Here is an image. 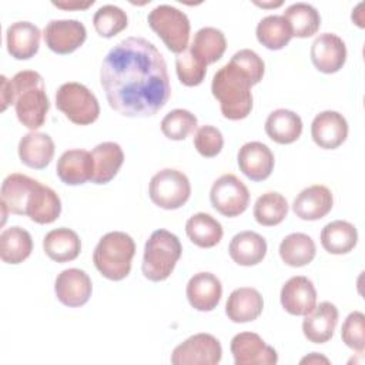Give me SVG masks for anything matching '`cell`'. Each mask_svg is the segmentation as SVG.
<instances>
[{"mask_svg": "<svg viewBox=\"0 0 365 365\" xmlns=\"http://www.w3.org/2000/svg\"><path fill=\"white\" fill-rule=\"evenodd\" d=\"M341 338L342 342L356 351V352H364L365 349V315L361 311H354L351 312L341 329Z\"/></svg>", "mask_w": 365, "mask_h": 365, "instance_id": "cell-42", "label": "cell"}, {"mask_svg": "<svg viewBox=\"0 0 365 365\" xmlns=\"http://www.w3.org/2000/svg\"><path fill=\"white\" fill-rule=\"evenodd\" d=\"M185 295L194 309L208 312L220 304L222 285L212 272H197L190 278Z\"/></svg>", "mask_w": 365, "mask_h": 365, "instance_id": "cell-19", "label": "cell"}, {"mask_svg": "<svg viewBox=\"0 0 365 365\" xmlns=\"http://www.w3.org/2000/svg\"><path fill=\"white\" fill-rule=\"evenodd\" d=\"M321 245L322 248L335 255H342L351 252L358 242V231L354 224L335 220L328 222L321 231Z\"/></svg>", "mask_w": 365, "mask_h": 365, "instance_id": "cell-31", "label": "cell"}, {"mask_svg": "<svg viewBox=\"0 0 365 365\" xmlns=\"http://www.w3.org/2000/svg\"><path fill=\"white\" fill-rule=\"evenodd\" d=\"M54 292L63 305L77 308L88 302L93 292V284L86 271L67 268L57 275Z\"/></svg>", "mask_w": 365, "mask_h": 365, "instance_id": "cell-13", "label": "cell"}, {"mask_svg": "<svg viewBox=\"0 0 365 365\" xmlns=\"http://www.w3.org/2000/svg\"><path fill=\"white\" fill-rule=\"evenodd\" d=\"M282 17L288 21L292 31V37H311L319 30L321 26L319 11L314 6L302 1L288 6Z\"/></svg>", "mask_w": 365, "mask_h": 365, "instance_id": "cell-36", "label": "cell"}, {"mask_svg": "<svg viewBox=\"0 0 365 365\" xmlns=\"http://www.w3.org/2000/svg\"><path fill=\"white\" fill-rule=\"evenodd\" d=\"M222 356L220 341L205 332L191 335L177 345L171 354L174 365H217Z\"/></svg>", "mask_w": 365, "mask_h": 365, "instance_id": "cell-10", "label": "cell"}, {"mask_svg": "<svg viewBox=\"0 0 365 365\" xmlns=\"http://www.w3.org/2000/svg\"><path fill=\"white\" fill-rule=\"evenodd\" d=\"M194 147L205 158L218 155L224 147L222 133L214 125H202L194 134Z\"/></svg>", "mask_w": 365, "mask_h": 365, "instance_id": "cell-43", "label": "cell"}, {"mask_svg": "<svg viewBox=\"0 0 365 365\" xmlns=\"http://www.w3.org/2000/svg\"><path fill=\"white\" fill-rule=\"evenodd\" d=\"M237 161L241 173L251 181L267 180L275 164V158L268 145L261 141L245 143L237 154Z\"/></svg>", "mask_w": 365, "mask_h": 365, "instance_id": "cell-17", "label": "cell"}, {"mask_svg": "<svg viewBox=\"0 0 365 365\" xmlns=\"http://www.w3.org/2000/svg\"><path fill=\"white\" fill-rule=\"evenodd\" d=\"M61 214V200L58 194L41 182L34 187L26 208V215L37 224H51Z\"/></svg>", "mask_w": 365, "mask_h": 365, "instance_id": "cell-27", "label": "cell"}, {"mask_svg": "<svg viewBox=\"0 0 365 365\" xmlns=\"http://www.w3.org/2000/svg\"><path fill=\"white\" fill-rule=\"evenodd\" d=\"M17 151L19 158L24 165L34 170H43L54 157V141L46 133L30 131L21 137Z\"/></svg>", "mask_w": 365, "mask_h": 365, "instance_id": "cell-23", "label": "cell"}, {"mask_svg": "<svg viewBox=\"0 0 365 365\" xmlns=\"http://www.w3.org/2000/svg\"><path fill=\"white\" fill-rule=\"evenodd\" d=\"M252 83L235 66L227 63L212 77L211 91L220 103L222 115L228 120H242L252 110Z\"/></svg>", "mask_w": 365, "mask_h": 365, "instance_id": "cell-3", "label": "cell"}, {"mask_svg": "<svg viewBox=\"0 0 365 365\" xmlns=\"http://www.w3.org/2000/svg\"><path fill=\"white\" fill-rule=\"evenodd\" d=\"M148 195L157 207L177 210L188 201L191 195V184L182 171L164 168L151 177Z\"/></svg>", "mask_w": 365, "mask_h": 365, "instance_id": "cell-8", "label": "cell"}, {"mask_svg": "<svg viewBox=\"0 0 365 365\" xmlns=\"http://www.w3.org/2000/svg\"><path fill=\"white\" fill-rule=\"evenodd\" d=\"M147 21L170 51L178 56L188 48L191 24L184 11L170 4H160L148 13Z\"/></svg>", "mask_w": 365, "mask_h": 365, "instance_id": "cell-6", "label": "cell"}, {"mask_svg": "<svg viewBox=\"0 0 365 365\" xmlns=\"http://www.w3.org/2000/svg\"><path fill=\"white\" fill-rule=\"evenodd\" d=\"M56 107L74 124L88 125L100 115L97 97L81 83L68 81L56 91Z\"/></svg>", "mask_w": 365, "mask_h": 365, "instance_id": "cell-7", "label": "cell"}, {"mask_svg": "<svg viewBox=\"0 0 365 365\" xmlns=\"http://www.w3.org/2000/svg\"><path fill=\"white\" fill-rule=\"evenodd\" d=\"M237 68H240L252 83V86L258 84L262 80L264 71H265V64L262 58L251 48H242L237 51L231 60L228 61Z\"/></svg>", "mask_w": 365, "mask_h": 365, "instance_id": "cell-44", "label": "cell"}, {"mask_svg": "<svg viewBox=\"0 0 365 365\" xmlns=\"http://www.w3.org/2000/svg\"><path fill=\"white\" fill-rule=\"evenodd\" d=\"M319 364V362H324V364H329V359L328 358H325V356H322V355H319L318 352H312L311 355H308V356H305V358H302L301 359V364Z\"/></svg>", "mask_w": 365, "mask_h": 365, "instance_id": "cell-47", "label": "cell"}, {"mask_svg": "<svg viewBox=\"0 0 365 365\" xmlns=\"http://www.w3.org/2000/svg\"><path fill=\"white\" fill-rule=\"evenodd\" d=\"M288 214L285 197L277 191H268L259 195L254 204V218L259 225L274 227L281 224Z\"/></svg>", "mask_w": 365, "mask_h": 365, "instance_id": "cell-38", "label": "cell"}, {"mask_svg": "<svg viewBox=\"0 0 365 365\" xmlns=\"http://www.w3.org/2000/svg\"><path fill=\"white\" fill-rule=\"evenodd\" d=\"M210 201L221 215L232 218L247 210L250 191L237 175L224 174L214 181L210 190Z\"/></svg>", "mask_w": 365, "mask_h": 365, "instance_id": "cell-9", "label": "cell"}, {"mask_svg": "<svg viewBox=\"0 0 365 365\" xmlns=\"http://www.w3.org/2000/svg\"><path fill=\"white\" fill-rule=\"evenodd\" d=\"M235 365H275L277 351L255 332H240L230 345Z\"/></svg>", "mask_w": 365, "mask_h": 365, "instance_id": "cell-12", "label": "cell"}, {"mask_svg": "<svg viewBox=\"0 0 365 365\" xmlns=\"http://www.w3.org/2000/svg\"><path fill=\"white\" fill-rule=\"evenodd\" d=\"M40 29L30 21H16L7 27V51L16 60H29L34 57L40 47Z\"/></svg>", "mask_w": 365, "mask_h": 365, "instance_id": "cell-22", "label": "cell"}, {"mask_svg": "<svg viewBox=\"0 0 365 365\" xmlns=\"http://www.w3.org/2000/svg\"><path fill=\"white\" fill-rule=\"evenodd\" d=\"M264 309V299L261 294L251 287H241L234 289L225 304V314L228 319L235 324H245L255 321Z\"/></svg>", "mask_w": 365, "mask_h": 365, "instance_id": "cell-24", "label": "cell"}, {"mask_svg": "<svg viewBox=\"0 0 365 365\" xmlns=\"http://www.w3.org/2000/svg\"><path fill=\"white\" fill-rule=\"evenodd\" d=\"M281 259L294 268H299L312 262L317 254L314 240L304 232L288 234L279 244Z\"/></svg>", "mask_w": 365, "mask_h": 365, "instance_id": "cell-35", "label": "cell"}, {"mask_svg": "<svg viewBox=\"0 0 365 365\" xmlns=\"http://www.w3.org/2000/svg\"><path fill=\"white\" fill-rule=\"evenodd\" d=\"M225 48V36L221 30L215 27L200 29L194 34L191 46H188V50L207 66L218 61L224 56Z\"/></svg>", "mask_w": 365, "mask_h": 365, "instance_id": "cell-34", "label": "cell"}, {"mask_svg": "<svg viewBox=\"0 0 365 365\" xmlns=\"http://www.w3.org/2000/svg\"><path fill=\"white\" fill-rule=\"evenodd\" d=\"M33 240L27 230L14 225L0 234V258L6 264H20L30 257Z\"/></svg>", "mask_w": 365, "mask_h": 365, "instance_id": "cell-32", "label": "cell"}, {"mask_svg": "<svg viewBox=\"0 0 365 365\" xmlns=\"http://www.w3.org/2000/svg\"><path fill=\"white\" fill-rule=\"evenodd\" d=\"M264 128L267 135L277 144H291L301 137L302 120L292 110L278 108L269 113Z\"/></svg>", "mask_w": 365, "mask_h": 365, "instance_id": "cell-30", "label": "cell"}, {"mask_svg": "<svg viewBox=\"0 0 365 365\" xmlns=\"http://www.w3.org/2000/svg\"><path fill=\"white\" fill-rule=\"evenodd\" d=\"M362 6H364V3H359V4L355 7V10H352V21H354L358 27H361V29L365 27V24H364V16H362V11H361Z\"/></svg>", "mask_w": 365, "mask_h": 365, "instance_id": "cell-48", "label": "cell"}, {"mask_svg": "<svg viewBox=\"0 0 365 365\" xmlns=\"http://www.w3.org/2000/svg\"><path fill=\"white\" fill-rule=\"evenodd\" d=\"M13 104L19 121L31 131L40 128L50 110L44 80L34 70H23L10 80Z\"/></svg>", "mask_w": 365, "mask_h": 365, "instance_id": "cell-2", "label": "cell"}, {"mask_svg": "<svg viewBox=\"0 0 365 365\" xmlns=\"http://www.w3.org/2000/svg\"><path fill=\"white\" fill-rule=\"evenodd\" d=\"M46 46L56 54H70L87 38L86 26L74 19L51 20L43 31Z\"/></svg>", "mask_w": 365, "mask_h": 365, "instance_id": "cell-11", "label": "cell"}, {"mask_svg": "<svg viewBox=\"0 0 365 365\" xmlns=\"http://www.w3.org/2000/svg\"><path fill=\"white\" fill-rule=\"evenodd\" d=\"M257 6L259 7H278L282 4V1H278V3H255Z\"/></svg>", "mask_w": 365, "mask_h": 365, "instance_id": "cell-49", "label": "cell"}, {"mask_svg": "<svg viewBox=\"0 0 365 365\" xmlns=\"http://www.w3.org/2000/svg\"><path fill=\"white\" fill-rule=\"evenodd\" d=\"M94 4V1L91 0V1H87V3H76V1H73V3H56V1H53V6H56V7H58V9H64V10H73V9H87V7H90V6H93Z\"/></svg>", "mask_w": 365, "mask_h": 365, "instance_id": "cell-46", "label": "cell"}, {"mask_svg": "<svg viewBox=\"0 0 365 365\" xmlns=\"http://www.w3.org/2000/svg\"><path fill=\"white\" fill-rule=\"evenodd\" d=\"M46 255L56 262H68L76 259L81 252V241L76 231L61 227L51 230L43 240Z\"/></svg>", "mask_w": 365, "mask_h": 365, "instance_id": "cell-29", "label": "cell"}, {"mask_svg": "<svg viewBox=\"0 0 365 365\" xmlns=\"http://www.w3.org/2000/svg\"><path fill=\"white\" fill-rule=\"evenodd\" d=\"M346 118L334 110H325L315 115L311 124V137L314 143L324 150H335L342 145L348 137Z\"/></svg>", "mask_w": 365, "mask_h": 365, "instance_id": "cell-15", "label": "cell"}, {"mask_svg": "<svg viewBox=\"0 0 365 365\" xmlns=\"http://www.w3.org/2000/svg\"><path fill=\"white\" fill-rule=\"evenodd\" d=\"M100 83L110 107L125 117L155 115L171 96L167 63L143 37H127L107 53Z\"/></svg>", "mask_w": 365, "mask_h": 365, "instance_id": "cell-1", "label": "cell"}, {"mask_svg": "<svg viewBox=\"0 0 365 365\" xmlns=\"http://www.w3.org/2000/svg\"><path fill=\"white\" fill-rule=\"evenodd\" d=\"M228 252L235 264L252 267L265 258L267 241L255 231H241L232 237Z\"/></svg>", "mask_w": 365, "mask_h": 365, "instance_id": "cell-26", "label": "cell"}, {"mask_svg": "<svg viewBox=\"0 0 365 365\" xmlns=\"http://www.w3.org/2000/svg\"><path fill=\"white\" fill-rule=\"evenodd\" d=\"M37 180L20 174V173H13L9 174L1 184V204L9 210V212L16 214V215H26V208L29 198L37 185Z\"/></svg>", "mask_w": 365, "mask_h": 365, "instance_id": "cell-25", "label": "cell"}, {"mask_svg": "<svg viewBox=\"0 0 365 365\" xmlns=\"http://www.w3.org/2000/svg\"><path fill=\"white\" fill-rule=\"evenodd\" d=\"M334 205V197L328 187L314 184L304 188L292 202L294 214L305 221H317L324 218Z\"/></svg>", "mask_w": 365, "mask_h": 365, "instance_id": "cell-18", "label": "cell"}, {"mask_svg": "<svg viewBox=\"0 0 365 365\" xmlns=\"http://www.w3.org/2000/svg\"><path fill=\"white\" fill-rule=\"evenodd\" d=\"M197 124L198 120L191 111L175 108L167 113L161 120V133L170 140L181 141L195 131Z\"/></svg>", "mask_w": 365, "mask_h": 365, "instance_id": "cell-39", "label": "cell"}, {"mask_svg": "<svg viewBox=\"0 0 365 365\" xmlns=\"http://www.w3.org/2000/svg\"><path fill=\"white\" fill-rule=\"evenodd\" d=\"M91 157L94 163L91 182L94 184L110 182L117 175L124 163L123 148L114 141H104L96 145L91 151Z\"/></svg>", "mask_w": 365, "mask_h": 365, "instance_id": "cell-28", "label": "cell"}, {"mask_svg": "<svg viewBox=\"0 0 365 365\" xmlns=\"http://www.w3.org/2000/svg\"><path fill=\"white\" fill-rule=\"evenodd\" d=\"M0 101H1V111H6L7 107L13 104L10 80L6 76L0 77Z\"/></svg>", "mask_w": 365, "mask_h": 365, "instance_id": "cell-45", "label": "cell"}, {"mask_svg": "<svg viewBox=\"0 0 365 365\" xmlns=\"http://www.w3.org/2000/svg\"><path fill=\"white\" fill-rule=\"evenodd\" d=\"M255 36L257 40L268 50H281L291 41L292 31L282 16L271 14L259 20Z\"/></svg>", "mask_w": 365, "mask_h": 365, "instance_id": "cell-37", "label": "cell"}, {"mask_svg": "<svg viewBox=\"0 0 365 365\" xmlns=\"http://www.w3.org/2000/svg\"><path fill=\"white\" fill-rule=\"evenodd\" d=\"M128 24L127 14L123 9L114 4L101 6L93 17V26L96 31L106 38H111L123 31Z\"/></svg>", "mask_w": 365, "mask_h": 365, "instance_id": "cell-40", "label": "cell"}, {"mask_svg": "<svg viewBox=\"0 0 365 365\" xmlns=\"http://www.w3.org/2000/svg\"><path fill=\"white\" fill-rule=\"evenodd\" d=\"M178 237L167 230H155L145 242L141 271L153 282L165 281L181 258Z\"/></svg>", "mask_w": 365, "mask_h": 365, "instance_id": "cell-5", "label": "cell"}, {"mask_svg": "<svg viewBox=\"0 0 365 365\" xmlns=\"http://www.w3.org/2000/svg\"><path fill=\"white\" fill-rule=\"evenodd\" d=\"M135 254L134 240L123 231H111L100 238L93 252L97 271L110 281H121L131 271Z\"/></svg>", "mask_w": 365, "mask_h": 365, "instance_id": "cell-4", "label": "cell"}, {"mask_svg": "<svg viewBox=\"0 0 365 365\" xmlns=\"http://www.w3.org/2000/svg\"><path fill=\"white\" fill-rule=\"evenodd\" d=\"M279 301L288 314L305 317L317 305V289L309 278L295 275L282 285Z\"/></svg>", "mask_w": 365, "mask_h": 365, "instance_id": "cell-16", "label": "cell"}, {"mask_svg": "<svg viewBox=\"0 0 365 365\" xmlns=\"http://www.w3.org/2000/svg\"><path fill=\"white\" fill-rule=\"evenodd\" d=\"M338 317V308L332 302H319V305H315L302 321V332L305 338L314 344L328 342L336 328Z\"/></svg>", "mask_w": 365, "mask_h": 365, "instance_id": "cell-20", "label": "cell"}, {"mask_svg": "<svg viewBox=\"0 0 365 365\" xmlns=\"http://www.w3.org/2000/svg\"><path fill=\"white\" fill-rule=\"evenodd\" d=\"M56 173L61 182L67 185H81L91 181L94 173L91 153L83 148L64 151L57 161Z\"/></svg>", "mask_w": 365, "mask_h": 365, "instance_id": "cell-21", "label": "cell"}, {"mask_svg": "<svg viewBox=\"0 0 365 365\" xmlns=\"http://www.w3.org/2000/svg\"><path fill=\"white\" fill-rule=\"evenodd\" d=\"M175 71L181 84L187 87L200 86L207 74V64L197 58L188 48L175 58Z\"/></svg>", "mask_w": 365, "mask_h": 365, "instance_id": "cell-41", "label": "cell"}, {"mask_svg": "<svg viewBox=\"0 0 365 365\" xmlns=\"http://www.w3.org/2000/svg\"><path fill=\"white\" fill-rule=\"evenodd\" d=\"M185 232L190 241L200 248L215 247L224 235L222 225L212 215L197 212L185 222Z\"/></svg>", "mask_w": 365, "mask_h": 365, "instance_id": "cell-33", "label": "cell"}, {"mask_svg": "<svg viewBox=\"0 0 365 365\" xmlns=\"http://www.w3.org/2000/svg\"><path fill=\"white\" fill-rule=\"evenodd\" d=\"M311 61L315 68L325 74L339 71L346 61V46L334 33L319 34L311 44Z\"/></svg>", "mask_w": 365, "mask_h": 365, "instance_id": "cell-14", "label": "cell"}]
</instances>
